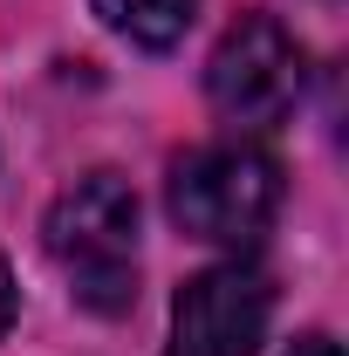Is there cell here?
Segmentation results:
<instances>
[{
	"mask_svg": "<svg viewBox=\"0 0 349 356\" xmlns=\"http://www.w3.org/2000/svg\"><path fill=\"white\" fill-rule=\"evenodd\" d=\"M48 261L89 315H124L137 302V192L117 172H83L42 220Z\"/></svg>",
	"mask_w": 349,
	"mask_h": 356,
	"instance_id": "1",
	"label": "cell"
},
{
	"mask_svg": "<svg viewBox=\"0 0 349 356\" xmlns=\"http://www.w3.org/2000/svg\"><path fill=\"white\" fill-rule=\"evenodd\" d=\"M165 206H172L178 233L247 254V247H261V233L281 213V165L254 144H206L172 172Z\"/></svg>",
	"mask_w": 349,
	"mask_h": 356,
	"instance_id": "2",
	"label": "cell"
},
{
	"mask_svg": "<svg viewBox=\"0 0 349 356\" xmlns=\"http://www.w3.org/2000/svg\"><path fill=\"white\" fill-rule=\"evenodd\" d=\"M206 96L233 131H274L302 96V42L274 14H240L206 62Z\"/></svg>",
	"mask_w": 349,
	"mask_h": 356,
	"instance_id": "3",
	"label": "cell"
},
{
	"mask_svg": "<svg viewBox=\"0 0 349 356\" xmlns=\"http://www.w3.org/2000/svg\"><path fill=\"white\" fill-rule=\"evenodd\" d=\"M274 288L261 267L219 261L192 274L172 302V356H261Z\"/></svg>",
	"mask_w": 349,
	"mask_h": 356,
	"instance_id": "4",
	"label": "cell"
},
{
	"mask_svg": "<svg viewBox=\"0 0 349 356\" xmlns=\"http://www.w3.org/2000/svg\"><path fill=\"white\" fill-rule=\"evenodd\" d=\"M96 7V21L110 28V35H124L131 48H178L185 42V28L199 21V0H89Z\"/></svg>",
	"mask_w": 349,
	"mask_h": 356,
	"instance_id": "5",
	"label": "cell"
},
{
	"mask_svg": "<svg viewBox=\"0 0 349 356\" xmlns=\"http://www.w3.org/2000/svg\"><path fill=\"white\" fill-rule=\"evenodd\" d=\"M14 309H21V288H14V274H7V261H0V336L14 329Z\"/></svg>",
	"mask_w": 349,
	"mask_h": 356,
	"instance_id": "6",
	"label": "cell"
},
{
	"mask_svg": "<svg viewBox=\"0 0 349 356\" xmlns=\"http://www.w3.org/2000/svg\"><path fill=\"white\" fill-rule=\"evenodd\" d=\"M288 356H343V350H336L329 336H302V343H295V350H288Z\"/></svg>",
	"mask_w": 349,
	"mask_h": 356,
	"instance_id": "7",
	"label": "cell"
}]
</instances>
